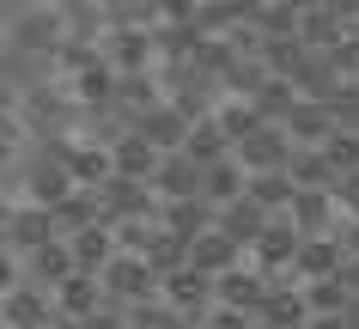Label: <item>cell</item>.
<instances>
[{"label":"cell","mask_w":359,"mask_h":329,"mask_svg":"<svg viewBox=\"0 0 359 329\" xmlns=\"http://www.w3.org/2000/svg\"><path fill=\"white\" fill-rule=\"evenodd\" d=\"M299 244H304V226L292 220V213H274L262 226V238L250 244V262L256 269H268V274H280V269H292L299 262Z\"/></svg>","instance_id":"6da1fadb"},{"label":"cell","mask_w":359,"mask_h":329,"mask_svg":"<svg viewBox=\"0 0 359 329\" xmlns=\"http://www.w3.org/2000/svg\"><path fill=\"white\" fill-rule=\"evenodd\" d=\"M292 153H299V140H292V128H286V122H256V128L238 140V159H244L250 171H274V165H292Z\"/></svg>","instance_id":"7a4b0ae2"},{"label":"cell","mask_w":359,"mask_h":329,"mask_svg":"<svg viewBox=\"0 0 359 329\" xmlns=\"http://www.w3.org/2000/svg\"><path fill=\"white\" fill-rule=\"evenodd\" d=\"M268 293H274V274L256 269V262H231V269L219 274V305L244 311V317H256V311H262Z\"/></svg>","instance_id":"3957f363"},{"label":"cell","mask_w":359,"mask_h":329,"mask_svg":"<svg viewBox=\"0 0 359 329\" xmlns=\"http://www.w3.org/2000/svg\"><path fill=\"white\" fill-rule=\"evenodd\" d=\"M55 293V317H74V323H92L97 311H104V274H92V269H74L61 287H49Z\"/></svg>","instance_id":"277c9868"},{"label":"cell","mask_w":359,"mask_h":329,"mask_svg":"<svg viewBox=\"0 0 359 329\" xmlns=\"http://www.w3.org/2000/svg\"><path fill=\"white\" fill-rule=\"evenodd\" d=\"M347 256H353L347 238H335V232H304L292 274H299V281H323V274H341V269H347Z\"/></svg>","instance_id":"5b68a950"},{"label":"cell","mask_w":359,"mask_h":329,"mask_svg":"<svg viewBox=\"0 0 359 329\" xmlns=\"http://www.w3.org/2000/svg\"><path fill=\"white\" fill-rule=\"evenodd\" d=\"M67 244H74V256H79V269H92V274H104L110 269V256L122 250V238H116V226L97 213V220H86V226H74L67 232Z\"/></svg>","instance_id":"8992f818"},{"label":"cell","mask_w":359,"mask_h":329,"mask_svg":"<svg viewBox=\"0 0 359 329\" xmlns=\"http://www.w3.org/2000/svg\"><path fill=\"white\" fill-rule=\"evenodd\" d=\"M55 153H61V165H67L86 189H97L104 177H116V147L110 140H104V147H97V140H74V147H55Z\"/></svg>","instance_id":"52a82bcc"},{"label":"cell","mask_w":359,"mask_h":329,"mask_svg":"<svg viewBox=\"0 0 359 329\" xmlns=\"http://www.w3.org/2000/svg\"><path fill=\"white\" fill-rule=\"evenodd\" d=\"M61 232V220L55 208H43V201H25V208H13V220H6V238H13V250H37L43 238H55Z\"/></svg>","instance_id":"ba28073f"},{"label":"cell","mask_w":359,"mask_h":329,"mask_svg":"<svg viewBox=\"0 0 359 329\" xmlns=\"http://www.w3.org/2000/svg\"><path fill=\"white\" fill-rule=\"evenodd\" d=\"M110 147H116V171H128V177H152V171H158V159H165V147H158L140 122H134L122 140H110Z\"/></svg>","instance_id":"9c48e42d"},{"label":"cell","mask_w":359,"mask_h":329,"mask_svg":"<svg viewBox=\"0 0 359 329\" xmlns=\"http://www.w3.org/2000/svg\"><path fill=\"white\" fill-rule=\"evenodd\" d=\"M335 104L329 98H299L292 110H286V128H292V140H329L335 135Z\"/></svg>","instance_id":"30bf717a"},{"label":"cell","mask_w":359,"mask_h":329,"mask_svg":"<svg viewBox=\"0 0 359 329\" xmlns=\"http://www.w3.org/2000/svg\"><path fill=\"white\" fill-rule=\"evenodd\" d=\"M268 220H274V213H268V208H262V201H256L250 189L238 195V201H226V208H219V226H226V232L238 238L244 250L256 244V238H262V226H268Z\"/></svg>","instance_id":"8fae6325"},{"label":"cell","mask_w":359,"mask_h":329,"mask_svg":"<svg viewBox=\"0 0 359 329\" xmlns=\"http://www.w3.org/2000/svg\"><path fill=\"white\" fill-rule=\"evenodd\" d=\"M74 269H79V256H74V244H67V232L43 238L37 250H31V274H37L43 287H61V281H67Z\"/></svg>","instance_id":"7c38bea8"},{"label":"cell","mask_w":359,"mask_h":329,"mask_svg":"<svg viewBox=\"0 0 359 329\" xmlns=\"http://www.w3.org/2000/svg\"><path fill=\"white\" fill-rule=\"evenodd\" d=\"M74 189H79V177L67 171V165H61V153H55V159H43L37 171H31V189H25V195H31V201H43V208H55L61 195H74Z\"/></svg>","instance_id":"4fadbf2b"},{"label":"cell","mask_w":359,"mask_h":329,"mask_svg":"<svg viewBox=\"0 0 359 329\" xmlns=\"http://www.w3.org/2000/svg\"><path fill=\"white\" fill-rule=\"evenodd\" d=\"M104 61H110L116 74H147V61H152V37H147V31H116L110 49H104Z\"/></svg>","instance_id":"5bb4252c"},{"label":"cell","mask_w":359,"mask_h":329,"mask_svg":"<svg viewBox=\"0 0 359 329\" xmlns=\"http://www.w3.org/2000/svg\"><path fill=\"white\" fill-rule=\"evenodd\" d=\"M256 317H268V323H299V317H311V299H304V281L299 287H274L262 299V311Z\"/></svg>","instance_id":"9a60e30c"},{"label":"cell","mask_w":359,"mask_h":329,"mask_svg":"<svg viewBox=\"0 0 359 329\" xmlns=\"http://www.w3.org/2000/svg\"><path fill=\"white\" fill-rule=\"evenodd\" d=\"M256 104H262V116L268 122H286V110H292V104H299V92H292V79L286 74H274V79H262V86H256Z\"/></svg>","instance_id":"2e32d148"},{"label":"cell","mask_w":359,"mask_h":329,"mask_svg":"<svg viewBox=\"0 0 359 329\" xmlns=\"http://www.w3.org/2000/svg\"><path fill=\"white\" fill-rule=\"evenodd\" d=\"M335 195H341V208H347V213L359 220V171H347V177H341V183H335Z\"/></svg>","instance_id":"e0dca14e"}]
</instances>
